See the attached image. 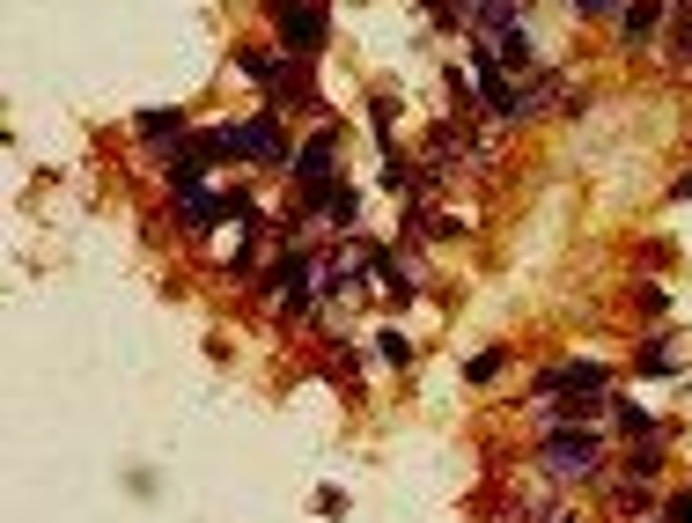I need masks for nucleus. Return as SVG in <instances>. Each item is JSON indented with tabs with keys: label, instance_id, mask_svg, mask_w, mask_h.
Masks as SVG:
<instances>
[{
	"label": "nucleus",
	"instance_id": "obj_15",
	"mask_svg": "<svg viewBox=\"0 0 692 523\" xmlns=\"http://www.w3.org/2000/svg\"><path fill=\"white\" fill-rule=\"evenodd\" d=\"M376 354H384L391 369H405V362H413V339H405V332H384V339H376Z\"/></svg>",
	"mask_w": 692,
	"mask_h": 523
},
{
	"label": "nucleus",
	"instance_id": "obj_10",
	"mask_svg": "<svg viewBox=\"0 0 692 523\" xmlns=\"http://www.w3.org/2000/svg\"><path fill=\"white\" fill-rule=\"evenodd\" d=\"M611 516H619V523H648V516H656L648 479H627V472H619V479H611Z\"/></svg>",
	"mask_w": 692,
	"mask_h": 523
},
{
	"label": "nucleus",
	"instance_id": "obj_2",
	"mask_svg": "<svg viewBox=\"0 0 692 523\" xmlns=\"http://www.w3.org/2000/svg\"><path fill=\"white\" fill-rule=\"evenodd\" d=\"M236 66L266 89V104L272 96H288V104H302V111H325L317 104V89H309V60H295V52H266V45H243L236 52Z\"/></svg>",
	"mask_w": 692,
	"mask_h": 523
},
{
	"label": "nucleus",
	"instance_id": "obj_8",
	"mask_svg": "<svg viewBox=\"0 0 692 523\" xmlns=\"http://www.w3.org/2000/svg\"><path fill=\"white\" fill-rule=\"evenodd\" d=\"M184 133H192V125H184V111H141V119H133V141H148V148L162 155V162L178 155V141H184Z\"/></svg>",
	"mask_w": 692,
	"mask_h": 523
},
{
	"label": "nucleus",
	"instance_id": "obj_9",
	"mask_svg": "<svg viewBox=\"0 0 692 523\" xmlns=\"http://www.w3.org/2000/svg\"><path fill=\"white\" fill-rule=\"evenodd\" d=\"M368 280H376L391 303H413V273H405V258H398V251H368Z\"/></svg>",
	"mask_w": 692,
	"mask_h": 523
},
{
	"label": "nucleus",
	"instance_id": "obj_7",
	"mask_svg": "<svg viewBox=\"0 0 692 523\" xmlns=\"http://www.w3.org/2000/svg\"><path fill=\"white\" fill-rule=\"evenodd\" d=\"M663 23H670V8H663V0H627V8H619V52H641V45H656V31Z\"/></svg>",
	"mask_w": 692,
	"mask_h": 523
},
{
	"label": "nucleus",
	"instance_id": "obj_5",
	"mask_svg": "<svg viewBox=\"0 0 692 523\" xmlns=\"http://www.w3.org/2000/svg\"><path fill=\"white\" fill-rule=\"evenodd\" d=\"M243 215V192H221V185H199V192H170V221L184 236H214L221 221Z\"/></svg>",
	"mask_w": 692,
	"mask_h": 523
},
{
	"label": "nucleus",
	"instance_id": "obj_16",
	"mask_svg": "<svg viewBox=\"0 0 692 523\" xmlns=\"http://www.w3.org/2000/svg\"><path fill=\"white\" fill-rule=\"evenodd\" d=\"M641 369H648V376H663V369H670V332H656L648 346H641Z\"/></svg>",
	"mask_w": 692,
	"mask_h": 523
},
{
	"label": "nucleus",
	"instance_id": "obj_11",
	"mask_svg": "<svg viewBox=\"0 0 692 523\" xmlns=\"http://www.w3.org/2000/svg\"><path fill=\"white\" fill-rule=\"evenodd\" d=\"M611 421H619V435H633V442H648V435H656V421H648L633 399H611Z\"/></svg>",
	"mask_w": 692,
	"mask_h": 523
},
{
	"label": "nucleus",
	"instance_id": "obj_14",
	"mask_svg": "<svg viewBox=\"0 0 692 523\" xmlns=\"http://www.w3.org/2000/svg\"><path fill=\"white\" fill-rule=\"evenodd\" d=\"M501 369H509V354H501V346H486V354H472V362H464V384H494Z\"/></svg>",
	"mask_w": 692,
	"mask_h": 523
},
{
	"label": "nucleus",
	"instance_id": "obj_1",
	"mask_svg": "<svg viewBox=\"0 0 692 523\" xmlns=\"http://www.w3.org/2000/svg\"><path fill=\"white\" fill-rule=\"evenodd\" d=\"M538 464H545V479L590 487V479L604 472V442H597V428H590V421H560V428H545Z\"/></svg>",
	"mask_w": 692,
	"mask_h": 523
},
{
	"label": "nucleus",
	"instance_id": "obj_4",
	"mask_svg": "<svg viewBox=\"0 0 692 523\" xmlns=\"http://www.w3.org/2000/svg\"><path fill=\"white\" fill-rule=\"evenodd\" d=\"M295 148H302V141H288L280 111L236 119V162H251V170H295Z\"/></svg>",
	"mask_w": 692,
	"mask_h": 523
},
{
	"label": "nucleus",
	"instance_id": "obj_6",
	"mask_svg": "<svg viewBox=\"0 0 692 523\" xmlns=\"http://www.w3.org/2000/svg\"><path fill=\"white\" fill-rule=\"evenodd\" d=\"M339 148H347V125L325 119V125H317V133L295 148V170H288V178H295L302 192H309V185H331V178H339Z\"/></svg>",
	"mask_w": 692,
	"mask_h": 523
},
{
	"label": "nucleus",
	"instance_id": "obj_19",
	"mask_svg": "<svg viewBox=\"0 0 692 523\" xmlns=\"http://www.w3.org/2000/svg\"><path fill=\"white\" fill-rule=\"evenodd\" d=\"M670 199H678V207H685V199H692V170H685V178H678V185H670Z\"/></svg>",
	"mask_w": 692,
	"mask_h": 523
},
{
	"label": "nucleus",
	"instance_id": "obj_12",
	"mask_svg": "<svg viewBox=\"0 0 692 523\" xmlns=\"http://www.w3.org/2000/svg\"><path fill=\"white\" fill-rule=\"evenodd\" d=\"M663 472V442L648 435V442H633V458H627V479H656Z\"/></svg>",
	"mask_w": 692,
	"mask_h": 523
},
{
	"label": "nucleus",
	"instance_id": "obj_18",
	"mask_svg": "<svg viewBox=\"0 0 692 523\" xmlns=\"http://www.w3.org/2000/svg\"><path fill=\"white\" fill-rule=\"evenodd\" d=\"M574 8H582V15H611L619 0H574Z\"/></svg>",
	"mask_w": 692,
	"mask_h": 523
},
{
	"label": "nucleus",
	"instance_id": "obj_13",
	"mask_svg": "<svg viewBox=\"0 0 692 523\" xmlns=\"http://www.w3.org/2000/svg\"><path fill=\"white\" fill-rule=\"evenodd\" d=\"M670 60H678V66L692 60V0H685V8H670Z\"/></svg>",
	"mask_w": 692,
	"mask_h": 523
},
{
	"label": "nucleus",
	"instance_id": "obj_3",
	"mask_svg": "<svg viewBox=\"0 0 692 523\" xmlns=\"http://www.w3.org/2000/svg\"><path fill=\"white\" fill-rule=\"evenodd\" d=\"M272 31H280V52H295V60H317L331 45V15L325 0H266Z\"/></svg>",
	"mask_w": 692,
	"mask_h": 523
},
{
	"label": "nucleus",
	"instance_id": "obj_17",
	"mask_svg": "<svg viewBox=\"0 0 692 523\" xmlns=\"http://www.w3.org/2000/svg\"><path fill=\"white\" fill-rule=\"evenodd\" d=\"M663 523H692V487L663 494Z\"/></svg>",
	"mask_w": 692,
	"mask_h": 523
}]
</instances>
